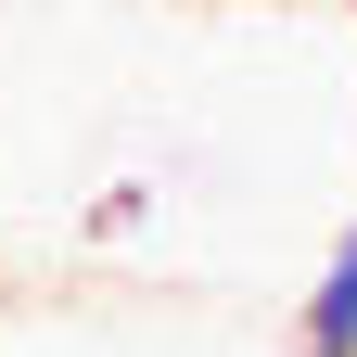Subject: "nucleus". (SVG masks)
Returning <instances> with one entry per match:
<instances>
[{
  "label": "nucleus",
  "mask_w": 357,
  "mask_h": 357,
  "mask_svg": "<svg viewBox=\"0 0 357 357\" xmlns=\"http://www.w3.org/2000/svg\"><path fill=\"white\" fill-rule=\"evenodd\" d=\"M294 344H306V357H357V217L332 230L319 281H306V306H294Z\"/></svg>",
  "instance_id": "obj_1"
},
{
  "label": "nucleus",
  "mask_w": 357,
  "mask_h": 357,
  "mask_svg": "<svg viewBox=\"0 0 357 357\" xmlns=\"http://www.w3.org/2000/svg\"><path fill=\"white\" fill-rule=\"evenodd\" d=\"M344 13H357V0H344Z\"/></svg>",
  "instance_id": "obj_2"
}]
</instances>
